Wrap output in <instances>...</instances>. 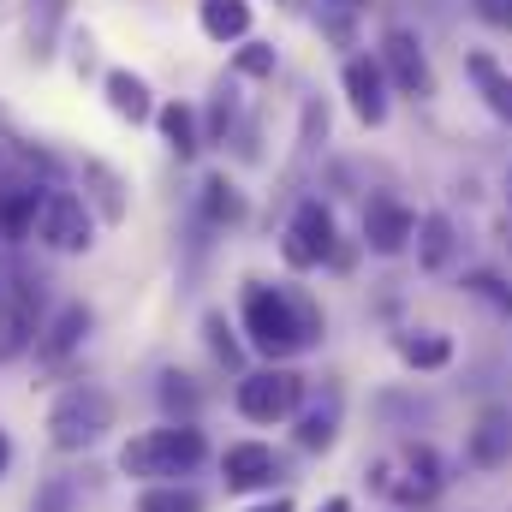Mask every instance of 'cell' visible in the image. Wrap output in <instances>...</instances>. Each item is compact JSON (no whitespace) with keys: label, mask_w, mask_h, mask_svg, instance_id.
<instances>
[{"label":"cell","mask_w":512,"mask_h":512,"mask_svg":"<svg viewBox=\"0 0 512 512\" xmlns=\"http://www.w3.org/2000/svg\"><path fill=\"white\" fill-rule=\"evenodd\" d=\"M245 334L262 358H292L298 346L316 340V310L304 298L274 292V286H251L245 292Z\"/></svg>","instance_id":"6da1fadb"},{"label":"cell","mask_w":512,"mask_h":512,"mask_svg":"<svg viewBox=\"0 0 512 512\" xmlns=\"http://www.w3.org/2000/svg\"><path fill=\"white\" fill-rule=\"evenodd\" d=\"M203 429H191V423H167V429H149V435H137L126 441V453H120V471L126 477H185L191 465H203Z\"/></svg>","instance_id":"7a4b0ae2"},{"label":"cell","mask_w":512,"mask_h":512,"mask_svg":"<svg viewBox=\"0 0 512 512\" xmlns=\"http://www.w3.org/2000/svg\"><path fill=\"white\" fill-rule=\"evenodd\" d=\"M102 429H114V399L90 382L66 387V393L54 399V411H48V435H54V447H66V453L102 441Z\"/></svg>","instance_id":"3957f363"},{"label":"cell","mask_w":512,"mask_h":512,"mask_svg":"<svg viewBox=\"0 0 512 512\" xmlns=\"http://www.w3.org/2000/svg\"><path fill=\"white\" fill-rule=\"evenodd\" d=\"M376 489L399 507H423V501L441 495V459L429 447H399L393 459L376 465Z\"/></svg>","instance_id":"277c9868"},{"label":"cell","mask_w":512,"mask_h":512,"mask_svg":"<svg viewBox=\"0 0 512 512\" xmlns=\"http://www.w3.org/2000/svg\"><path fill=\"white\" fill-rule=\"evenodd\" d=\"M36 239L54 245V251H84V245H90V209H84V197H72V191H42Z\"/></svg>","instance_id":"5b68a950"},{"label":"cell","mask_w":512,"mask_h":512,"mask_svg":"<svg viewBox=\"0 0 512 512\" xmlns=\"http://www.w3.org/2000/svg\"><path fill=\"white\" fill-rule=\"evenodd\" d=\"M382 66L387 78H393V90L399 96H435V72H429V54H423V42L411 36V30H387L382 36Z\"/></svg>","instance_id":"8992f818"},{"label":"cell","mask_w":512,"mask_h":512,"mask_svg":"<svg viewBox=\"0 0 512 512\" xmlns=\"http://www.w3.org/2000/svg\"><path fill=\"white\" fill-rule=\"evenodd\" d=\"M298 393H304V382L292 370H256V376L239 382V411L251 423H274V417H292Z\"/></svg>","instance_id":"52a82bcc"},{"label":"cell","mask_w":512,"mask_h":512,"mask_svg":"<svg viewBox=\"0 0 512 512\" xmlns=\"http://www.w3.org/2000/svg\"><path fill=\"white\" fill-rule=\"evenodd\" d=\"M280 251H286L292 268H316V262H328V256H334V215H328L322 203H304V209L292 215Z\"/></svg>","instance_id":"ba28073f"},{"label":"cell","mask_w":512,"mask_h":512,"mask_svg":"<svg viewBox=\"0 0 512 512\" xmlns=\"http://www.w3.org/2000/svg\"><path fill=\"white\" fill-rule=\"evenodd\" d=\"M465 459H471L477 471H501V465H512V405H489V411L471 423Z\"/></svg>","instance_id":"9c48e42d"},{"label":"cell","mask_w":512,"mask_h":512,"mask_svg":"<svg viewBox=\"0 0 512 512\" xmlns=\"http://www.w3.org/2000/svg\"><path fill=\"white\" fill-rule=\"evenodd\" d=\"M411 233H417V221H411V209L405 203H393V197H370V209H364V245L376 256H399L411 245Z\"/></svg>","instance_id":"30bf717a"},{"label":"cell","mask_w":512,"mask_h":512,"mask_svg":"<svg viewBox=\"0 0 512 512\" xmlns=\"http://www.w3.org/2000/svg\"><path fill=\"white\" fill-rule=\"evenodd\" d=\"M346 96H352V114L364 126L387 120V72L376 60H346Z\"/></svg>","instance_id":"8fae6325"},{"label":"cell","mask_w":512,"mask_h":512,"mask_svg":"<svg viewBox=\"0 0 512 512\" xmlns=\"http://www.w3.org/2000/svg\"><path fill=\"white\" fill-rule=\"evenodd\" d=\"M221 477H227V489H268V483L280 477V459H274V447L239 441V447H227Z\"/></svg>","instance_id":"7c38bea8"},{"label":"cell","mask_w":512,"mask_h":512,"mask_svg":"<svg viewBox=\"0 0 512 512\" xmlns=\"http://www.w3.org/2000/svg\"><path fill=\"white\" fill-rule=\"evenodd\" d=\"M30 334H36V304L18 292V298H6L0 292V358H12V352H24L30 346Z\"/></svg>","instance_id":"4fadbf2b"},{"label":"cell","mask_w":512,"mask_h":512,"mask_svg":"<svg viewBox=\"0 0 512 512\" xmlns=\"http://www.w3.org/2000/svg\"><path fill=\"white\" fill-rule=\"evenodd\" d=\"M36 209H42L36 185H0V233L6 239H24L36 227Z\"/></svg>","instance_id":"5bb4252c"},{"label":"cell","mask_w":512,"mask_h":512,"mask_svg":"<svg viewBox=\"0 0 512 512\" xmlns=\"http://www.w3.org/2000/svg\"><path fill=\"white\" fill-rule=\"evenodd\" d=\"M203 30L215 36V42H239L245 30H251V0H203Z\"/></svg>","instance_id":"9a60e30c"},{"label":"cell","mask_w":512,"mask_h":512,"mask_svg":"<svg viewBox=\"0 0 512 512\" xmlns=\"http://www.w3.org/2000/svg\"><path fill=\"white\" fill-rule=\"evenodd\" d=\"M108 102H114V114H120V120H149V114H155L149 84H143L137 72H108Z\"/></svg>","instance_id":"2e32d148"},{"label":"cell","mask_w":512,"mask_h":512,"mask_svg":"<svg viewBox=\"0 0 512 512\" xmlns=\"http://www.w3.org/2000/svg\"><path fill=\"white\" fill-rule=\"evenodd\" d=\"M155 120H161V137H167V149H173V155H197V120H191V108H185V102H167Z\"/></svg>","instance_id":"e0dca14e"},{"label":"cell","mask_w":512,"mask_h":512,"mask_svg":"<svg viewBox=\"0 0 512 512\" xmlns=\"http://www.w3.org/2000/svg\"><path fill=\"white\" fill-rule=\"evenodd\" d=\"M399 358L417 364V370H441V364L453 358V346H447L441 334H399Z\"/></svg>","instance_id":"ac0fdd59"},{"label":"cell","mask_w":512,"mask_h":512,"mask_svg":"<svg viewBox=\"0 0 512 512\" xmlns=\"http://www.w3.org/2000/svg\"><path fill=\"white\" fill-rule=\"evenodd\" d=\"M203 209H209V221H245V197H239L233 179H209L203 185Z\"/></svg>","instance_id":"d6986e66"},{"label":"cell","mask_w":512,"mask_h":512,"mask_svg":"<svg viewBox=\"0 0 512 512\" xmlns=\"http://www.w3.org/2000/svg\"><path fill=\"white\" fill-rule=\"evenodd\" d=\"M84 334H90V310H84V304H72V310L54 322V334H48V346H42V352H48V358H66Z\"/></svg>","instance_id":"ffe728a7"},{"label":"cell","mask_w":512,"mask_h":512,"mask_svg":"<svg viewBox=\"0 0 512 512\" xmlns=\"http://www.w3.org/2000/svg\"><path fill=\"white\" fill-rule=\"evenodd\" d=\"M417 233H423V268H447V256H453V221L429 215Z\"/></svg>","instance_id":"44dd1931"},{"label":"cell","mask_w":512,"mask_h":512,"mask_svg":"<svg viewBox=\"0 0 512 512\" xmlns=\"http://www.w3.org/2000/svg\"><path fill=\"white\" fill-rule=\"evenodd\" d=\"M137 512H203V495L197 489H143V501H137Z\"/></svg>","instance_id":"7402d4cb"},{"label":"cell","mask_w":512,"mask_h":512,"mask_svg":"<svg viewBox=\"0 0 512 512\" xmlns=\"http://www.w3.org/2000/svg\"><path fill=\"white\" fill-rule=\"evenodd\" d=\"M60 12H66V0H36V6H30V42H36V54H48Z\"/></svg>","instance_id":"603a6c76"},{"label":"cell","mask_w":512,"mask_h":512,"mask_svg":"<svg viewBox=\"0 0 512 512\" xmlns=\"http://www.w3.org/2000/svg\"><path fill=\"white\" fill-rule=\"evenodd\" d=\"M465 286H471L477 298H489L501 316H512V286H507V280H495V274H465Z\"/></svg>","instance_id":"cb8c5ba5"},{"label":"cell","mask_w":512,"mask_h":512,"mask_svg":"<svg viewBox=\"0 0 512 512\" xmlns=\"http://www.w3.org/2000/svg\"><path fill=\"white\" fill-rule=\"evenodd\" d=\"M298 441H304V447H334V411H310V417L298 423Z\"/></svg>","instance_id":"d4e9b609"},{"label":"cell","mask_w":512,"mask_h":512,"mask_svg":"<svg viewBox=\"0 0 512 512\" xmlns=\"http://www.w3.org/2000/svg\"><path fill=\"white\" fill-rule=\"evenodd\" d=\"M239 72H245V78H268V72H274V48H268V42H245V48H239Z\"/></svg>","instance_id":"484cf974"},{"label":"cell","mask_w":512,"mask_h":512,"mask_svg":"<svg viewBox=\"0 0 512 512\" xmlns=\"http://www.w3.org/2000/svg\"><path fill=\"white\" fill-rule=\"evenodd\" d=\"M477 12H483V24H495V30H512V0H477Z\"/></svg>","instance_id":"4316f807"},{"label":"cell","mask_w":512,"mask_h":512,"mask_svg":"<svg viewBox=\"0 0 512 512\" xmlns=\"http://www.w3.org/2000/svg\"><path fill=\"white\" fill-rule=\"evenodd\" d=\"M251 512H292V501H268V507H251Z\"/></svg>","instance_id":"83f0119b"},{"label":"cell","mask_w":512,"mask_h":512,"mask_svg":"<svg viewBox=\"0 0 512 512\" xmlns=\"http://www.w3.org/2000/svg\"><path fill=\"white\" fill-rule=\"evenodd\" d=\"M6 459H12V447H6V435H0V471H6Z\"/></svg>","instance_id":"f1b7e54d"},{"label":"cell","mask_w":512,"mask_h":512,"mask_svg":"<svg viewBox=\"0 0 512 512\" xmlns=\"http://www.w3.org/2000/svg\"><path fill=\"white\" fill-rule=\"evenodd\" d=\"M322 512H352V507H346V501H328V507H322Z\"/></svg>","instance_id":"f546056e"},{"label":"cell","mask_w":512,"mask_h":512,"mask_svg":"<svg viewBox=\"0 0 512 512\" xmlns=\"http://www.w3.org/2000/svg\"><path fill=\"white\" fill-rule=\"evenodd\" d=\"M507 197H512V173H507Z\"/></svg>","instance_id":"4dcf8cb0"},{"label":"cell","mask_w":512,"mask_h":512,"mask_svg":"<svg viewBox=\"0 0 512 512\" xmlns=\"http://www.w3.org/2000/svg\"><path fill=\"white\" fill-rule=\"evenodd\" d=\"M340 6H358V0H340Z\"/></svg>","instance_id":"1f68e13d"}]
</instances>
